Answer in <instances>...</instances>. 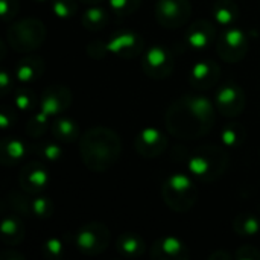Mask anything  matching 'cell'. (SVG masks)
<instances>
[{"instance_id": "obj_1", "label": "cell", "mask_w": 260, "mask_h": 260, "mask_svg": "<svg viewBox=\"0 0 260 260\" xmlns=\"http://www.w3.org/2000/svg\"><path fill=\"white\" fill-rule=\"evenodd\" d=\"M81 158L93 172H105L113 168L122 154L120 137L110 128L93 126L79 142Z\"/></svg>"}, {"instance_id": "obj_2", "label": "cell", "mask_w": 260, "mask_h": 260, "mask_svg": "<svg viewBox=\"0 0 260 260\" xmlns=\"http://www.w3.org/2000/svg\"><path fill=\"white\" fill-rule=\"evenodd\" d=\"M229 165V154L218 145L197 148L189 160L190 174L201 181H215L222 177Z\"/></svg>"}, {"instance_id": "obj_3", "label": "cell", "mask_w": 260, "mask_h": 260, "mask_svg": "<svg viewBox=\"0 0 260 260\" xmlns=\"http://www.w3.org/2000/svg\"><path fill=\"white\" fill-rule=\"evenodd\" d=\"M165 122L171 134L180 139L201 137L212 129L201 119H198L181 99H178L169 107Z\"/></svg>"}, {"instance_id": "obj_4", "label": "cell", "mask_w": 260, "mask_h": 260, "mask_svg": "<svg viewBox=\"0 0 260 260\" xmlns=\"http://www.w3.org/2000/svg\"><path fill=\"white\" fill-rule=\"evenodd\" d=\"M6 37L14 50L20 53H32L43 44L46 38V27L38 18L27 17L15 21L8 29Z\"/></svg>"}, {"instance_id": "obj_5", "label": "cell", "mask_w": 260, "mask_h": 260, "mask_svg": "<svg viewBox=\"0 0 260 260\" xmlns=\"http://www.w3.org/2000/svg\"><path fill=\"white\" fill-rule=\"evenodd\" d=\"M163 198L172 210L178 213L189 212L197 203V189L193 180L186 174L171 175L163 186Z\"/></svg>"}, {"instance_id": "obj_6", "label": "cell", "mask_w": 260, "mask_h": 260, "mask_svg": "<svg viewBox=\"0 0 260 260\" xmlns=\"http://www.w3.org/2000/svg\"><path fill=\"white\" fill-rule=\"evenodd\" d=\"M110 242V230L101 222H90L81 227L75 236L76 248L87 256H96L107 250Z\"/></svg>"}, {"instance_id": "obj_7", "label": "cell", "mask_w": 260, "mask_h": 260, "mask_svg": "<svg viewBox=\"0 0 260 260\" xmlns=\"http://www.w3.org/2000/svg\"><path fill=\"white\" fill-rule=\"evenodd\" d=\"M216 49L225 62H239L248 52V37L238 27H225L216 40Z\"/></svg>"}, {"instance_id": "obj_8", "label": "cell", "mask_w": 260, "mask_h": 260, "mask_svg": "<svg viewBox=\"0 0 260 260\" xmlns=\"http://www.w3.org/2000/svg\"><path fill=\"white\" fill-rule=\"evenodd\" d=\"M192 15V5L189 0H157L155 17L166 29H178L184 26Z\"/></svg>"}, {"instance_id": "obj_9", "label": "cell", "mask_w": 260, "mask_h": 260, "mask_svg": "<svg viewBox=\"0 0 260 260\" xmlns=\"http://www.w3.org/2000/svg\"><path fill=\"white\" fill-rule=\"evenodd\" d=\"M215 105L221 114L229 117L239 116L245 108V93L244 88L235 82H227L219 87L215 96Z\"/></svg>"}, {"instance_id": "obj_10", "label": "cell", "mask_w": 260, "mask_h": 260, "mask_svg": "<svg viewBox=\"0 0 260 260\" xmlns=\"http://www.w3.org/2000/svg\"><path fill=\"white\" fill-rule=\"evenodd\" d=\"M143 70L154 79H163L171 75L174 69V58L169 50L161 46H152L146 50L142 59Z\"/></svg>"}, {"instance_id": "obj_11", "label": "cell", "mask_w": 260, "mask_h": 260, "mask_svg": "<svg viewBox=\"0 0 260 260\" xmlns=\"http://www.w3.org/2000/svg\"><path fill=\"white\" fill-rule=\"evenodd\" d=\"M72 104V91L64 85L47 87L40 99V111L47 117L62 114Z\"/></svg>"}, {"instance_id": "obj_12", "label": "cell", "mask_w": 260, "mask_h": 260, "mask_svg": "<svg viewBox=\"0 0 260 260\" xmlns=\"http://www.w3.org/2000/svg\"><path fill=\"white\" fill-rule=\"evenodd\" d=\"M166 146H168V139L165 137V134L152 126L143 128L134 140V148L137 154H140L145 158L158 157L160 154H163Z\"/></svg>"}, {"instance_id": "obj_13", "label": "cell", "mask_w": 260, "mask_h": 260, "mask_svg": "<svg viewBox=\"0 0 260 260\" xmlns=\"http://www.w3.org/2000/svg\"><path fill=\"white\" fill-rule=\"evenodd\" d=\"M105 50L122 58H134L143 50V40L136 32L123 30L110 38V41L105 44Z\"/></svg>"}, {"instance_id": "obj_14", "label": "cell", "mask_w": 260, "mask_h": 260, "mask_svg": "<svg viewBox=\"0 0 260 260\" xmlns=\"http://www.w3.org/2000/svg\"><path fill=\"white\" fill-rule=\"evenodd\" d=\"M219 76H221V67L213 59H203L193 64L189 81L195 90L203 91L215 87L216 82L219 81Z\"/></svg>"}, {"instance_id": "obj_15", "label": "cell", "mask_w": 260, "mask_h": 260, "mask_svg": "<svg viewBox=\"0 0 260 260\" xmlns=\"http://www.w3.org/2000/svg\"><path fill=\"white\" fill-rule=\"evenodd\" d=\"M20 186L27 193H37L47 187L49 184V171L44 166V163H27L18 177Z\"/></svg>"}, {"instance_id": "obj_16", "label": "cell", "mask_w": 260, "mask_h": 260, "mask_svg": "<svg viewBox=\"0 0 260 260\" xmlns=\"http://www.w3.org/2000/svg\"><path fill=\"white\" fill-rule=\"evenodd\" d=\"M151 257L158 260H187L190 253L181 239L175 236H165L155 241L151 248Z\"/></svg>"}, {"instance_id": "obj_17", "label": "cell", "mask_w": 260, "mask_h": 260, "mask_svg": "<svg viewBox=\"0 0 260 260\" xmlns=\"http://www.w3.org/2000/svg\"><path fill=\"white\" fill-rule=\"evenodd\" d=\"M216 40V29L209 20H197L186 32L187 44L195 50L207 49Z\"/></svg>"}, {"instance_id": "obj_18", "label": "cell", "mask_w": 260, "mask_h": 260, "mask_svg": "<svg viewBox=\"0 0 260 260\" xmlns=\"http://www.w3.org/2000/svg\"><path fill=\"white\" fill-rule=\"evenodd\" d=\"M181 101L187 105V108L198 117L201 119L207 126H213L215 123V113H216V105H213V102L207 98L203 96L200 93H190L181 98Z\"/></svg>"}, {"instance_id": "obj_19", "label": "cell", "mask_w": 260, "mask_h": 260, "mask_svg": "<svg viewBox=\"0 0 260 260\" xmlns=\"http://www.w3.org/2000/svg\"><path fill=\"white\" fill-rule=\"evenodd\" d=\"M44 62L38 55H26L15 67V78L20 82H32L41 76Z\"/></svg>"}, {"instance_id": "obj_20", "label": "cell", "mask_w": 260, "mask_h": 260, "mask_svg": "<svg viewBox=\"0 0 260 260\" xmlns=\"http://www.w3.org/2000/svg\"><path fill=\"white\" fill-rule=\"evenodd\" d=\"M27 152V148L23 140L17 137L5 139L0 145V160L5 166L17 165L20 163Z\"/></svg>"}, {"instance_id": "obj_21", "label": "cell", "mask_w": 260, "mask_h": 260, "mask_svg": "<svg viewBox=\"0 0 260 260\" xmlns=\"http://www.w3.org/2000/svg\"><path fill=\"white\" fill-rule=\"evenodd\" d=\"M24 224L14 215L3 218L0 224V238L6 245H18L24 238Z\"/></svg>"}, {"instance_id": "obj_22", "label": "cell", "mask_w": 260, "mask_h": 260, "mask_svg": "<svg viewBox=\"0 0 260 260\" xmlns=\"http://www.w3.org/2000/svg\"><path fill=\"white\" fill-rule=\"evenodd\" d=\"M117 253L125 257H140L146 251V244L143 238L137 233H123L116 242Z\"/></svg>"}, {"instance_id": "obj_23", "label": "cell", "mask_w": 260, "mask_h": 260, "mask_svg": "<svg viewBox=\"0 0 260 260\" xmlns=\"http://www.w3.org/2000/svg\"><path fill=\"white\" fill-rule=\"evenodd\" d=\"M52 134L55 140L62 143H72L79 139V126L70 117H58L52 125Z\"/></svg>"}, {"instance_id": "obj_24", "label": "cell", "mask_w": 260, "mask_h": 260, "mask_svg": "<svg viewBox=\"0 0 260 260\" xmlns=\"http://www.w3.org/2000/svg\"><path fill=\"white\" fill-rule=\"evenodd\" d=\"M215 21L222 27H232L239 17V8L233 0H218L213 5Z\"/></svg>"}, {"instance_id": "obj_25", "label": "cell", "mask_w": 260, "mask_h": 260, "mask_svg": "<svg viewBox=\"0 0 260 260\" xmlns=\"http://www.w3.org/2000/svg\"><path fill=\"white\" fill-rule=\"evenodd\" d=\"M233 230L239 236H245V238L256 236L260 230L259 218L256 215L250 213V212H244V213H241V215H238L235 218Z\"/></svg>"}, {"instance_id": "obj_26", "label": "cell", "mask_w": 260, "mask_h": 260, "mask_svg": "<svg viewBox=\"0 0 260 260\" xmlns=\"http://www.w3.org/2000/svg\"><path fill=\"white\" fill-rule=\"evenodd\" d=\"M108 23V14L99 5H91L82 15V24L88 30H101Z\"/></svg>"}, {"instance_id": "obj_27", "label": "cell", "mask_w": 260, "mask_h": 260, "mask_svg": "<svg viewBox=\"0 0 260 260\" xmlns=\"http://www.w3.org/2000/svg\"><path fill=\"white\" fill-rule=\"evenodd\" d=\"M245 128L239 123H230L221 131V142L227 148H238L245 142Z\"/></svg>"}, {"instance_id": "obj_28", "label": "cell", "mask_w": 260, "mask_h": 260, "mask_svg": "<svg viewBox=\"0 0 260 260\" xmlns=\"http://www.w3.org/2000/svg\"><path fill=\"white\" fill-rule=\"evenodd\" d=\"M140 2L142 0H108L111 11L117 17H126L133 14L140 6Z\"/></svg>"}, {"instance_id": "obj_29", "label": "cell", "mask_w": 260, "mask_h": 260, "mask_svg": "<svg viewBox=\"0 0 260 260\" xmlns=\"http://www.w3.org/2000/svg\"><path fill=\"white\" fill-rule=\"evenodd\" d=\"M37 105V94L32 90H18L15 93V107L20 111H29Z\"/></svg>"}, {"instance_id": "obj_30", "label": "cell", "mask_w": 260, "mask_h": 260, "mask_svg": "<svg viewBox=\"0 0 260 260\" xmlns=\"http://www.w3.org/2000/svg\"><path fill=\"white\" fill-rule=\"evenodd\" d=\"M38 152L46 161H50V163H56L62 157V149L56 142H44L38 148Z\"/></svg>"}, {"instance_id": "obj_31", "label": "cell", "mask_w": 260, "mask_h": 260, "mask_svg": "<svg viewBox=\"0 0 260 260\" xmlns=\"http://www.w3.org/2000/svg\"><path fill=\"white\" fill-rule=\"evenodd\" d=\"M47 122H49V117L44 113L38 111L27 123V134L30 137L43 136V133L46 131V126H47Z\"/></svg>"}, {"instance_id": "obj_32", "label": "cell", "mask_w": 260, "mask_h": 260, "mask_svg": "<svg viewBox=\"0 0 260 260\" xmlns=\"http://www.w3.org/2000/svg\"><path fill=\"white\" fill-rule=\"evenodd\" d=\"M78 5L76 0H55L53 2V14L58 18H70L76 14Z\"/></svg>"}, {"instance_id": "obj_33", "label": "cell", "mask_w": 260, "mask_h": 260, "mask_svg": "<svg viewBox=\"0 0 260 260\" xmlns=\"http://www.w3.org/2000/svg\"><path fill=\"white\" fill-rule=\"evenodd\" d=\"M32 213L38 218H49L53 213L52 201L44 197H38L32 200Z\"/></svg>"}, {"instance_id": "obj_34", "label": "cell", "mask_w": 260, "mask_h": 260, "mask_svg": "<svg viewBox=\"0 0 260 260\" xmlns=\"http://www.w3.org/2000/svg\"><path fill=\"white\" fill-rule=\"evenodd\" d=\"M62 251H64V245L58 238L47 239L44 242V245H43V254H44L46 259H59L62 256Z\"/></svg>"}, {"instance_id": "obj_35", "label": "cell", "mask_w": 260, "mask_h": 260, "mask_svg": "<svg viewBox=\"0 0 260 260\" xmlns=\"http://www.w3.org/2000/svg\"><path fill=\"white\" fill-rule=\"evenodd\" d=\"M18 8H20L18 0H0L2 20L3 21H11L12 18H15V15L18 12Z\"/></svg>"}, {"instance_id": "obj_36", "label": "cell", "mask_w": 260, "mask_h": 260, "mask_svg": "<svg viewBox=\"0 0 260 260\" xmlns=\"http://www.w3.org/2000/svg\"><path fill=\"white\" fill-rule=\"evenodd\" d=\"M11 206L14 210H17L18 213H23V215H29L32 212V201L29 203L26 197L18 195V193L11 195Z\"/></svg>"}, {"instance_id": "obj_37", "label": "cell", "mask_w": 260, "mask_h": 260, "mask_svg": "<svg viewBox=\"0 0 260 260\" xmlns=\"http://www.w3.org/2000/svg\"><path fill=\"white\" fill-rule=\"evenodd\" d=\"M235 257L239 260H260V251L254 247L247 245V247H241L236 251Z\"/></svg>"}, {"instance_id": "obj_38", "label": "cell", "mask_w": 260, "mask_h": 260, "mask_svg": "<svg viewBox=\"0 0 260 260\" xmlns=\"http://www.w3.org/2000/svg\"><path fill=\"white\" fill-rule=\"evenodd\" d=\"M0 88H2V91H0L2 96H6L12 90V79H11V75L6 70L0 72Z\"/></svg>"}, {"instance_id": "obj_39", "label": "cell", "mask_w": 260, "mask_h": 260, "mask_svg": "<svg viewBox=\"0 0 260 260\" xmlns=\"http://www.w3.org/2000/svg\"><path fill=\"white\" fill-rule=\"evenodd\" d=\"M14 122H15V114H14V111L9 110V108H2V111H0V125H2V128L6 129V128H9L11 123H14Z\"/></svg>"}, {"instance_id": "obj_40", "label": "cell", "mask_w": 260, "mask_h": 260, "mask_svg": "<svg viewBox=\"0 0 260 260\" xmlns=\"http://www.w3.org/2000/svg\"><path fill=\"white\" fill-rule=\"evenodd\" d=\"M0 259H3V260H8V259L24 260L26 257H24V256H21V254H17V253H11V251H8V253H3V254H0Z\"/></svg>"}, {"instance_id": "obj_41", "label": "cell", "mask_w": 260, "mask_h": 260, "mask_svg": "<svg viewBox=\"0 0 260 260\" xmlns=\"http://www.w3.org/2000/svg\"><path fill=\"white\" fill-rule=\"evenodd\" d=\"M216 257H219V259H225V260L232 259V256H230V254H225V253H215V254H212V256H210V259L212 260H215Z\"/></svg>"}, {"instance_id": "obj_42", "label": "cell", "mask_w": 260, "mask_h": 260, "mask_svg": "<svg viewBox=\"0 0 260 260\" xmlns=\"http://www.w3.org/2000/svg\"><path fill=\"white\" fill-rule=\"evenodd\" d=\"M79 2H82V3H85V5H88V6H91V5H99L102 0H79Z\"/></svg>"}, {"instance_id": "obj_43", "label": "cell", "mask_w": 260, "mask_h": 260, "mask_svg": "<svg viewBox=\"0 0 260 260\" xmlns=\"http://www.w3.org/2000/svg\"><path fill=\"white\" fill-rule=\"evenodd\" d=\"M37 2H46V0H37Z\"/></svg>"}]
</instances>
